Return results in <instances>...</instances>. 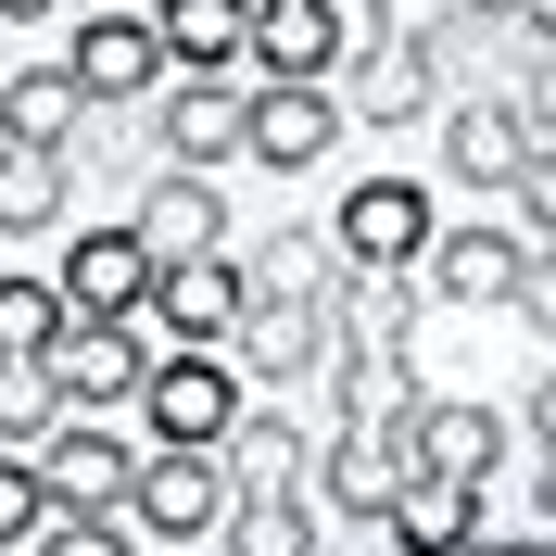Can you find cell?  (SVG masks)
<instances>
[{
    "instance_id": "cell-22",
    "label": "cell",
    "mask_w": 556,
    "mask_h": 556,
    "mask_svg": "<svg viewBox=\"0 0 556 556\" xmlns=\"http://www.w3.org/2000/svg\"><path fill=\"white\" fill-rule=\"evenodd\" d=\"M329 342H417V266H342L329 278Z\"/></svg>"
},
{
    "instance_id": "cell-11",
    "label": "cell",
    "mask_w": 556,
    "mask_h": 556,
    "mask_svg": "<svg viewBox=\"0 0 556 556\" xmlns=\"http://www.w3.org/2000/svg\"><path fill=\"white\" fill-rule=\"evenodd\" d=\"M228 354H241V380L253 392H291L329 367V291H241V329H228Z\"/></svg>"
},
{
    "instance_id": "cell-25",
    "label": "cell",
    "mask_w": 556,
    "mask_h": 556,
    "mask_svg": "<svg viewBox=\"0 0 556 556\" xmlns=\"http://www.w3.org/2000/svg\"><path fill=\"white\" fill-rule=\"evenodd\" d=\"M76 114H89L76 64H26V76H0V139H76Z\"/></svg>"
},
{
    "instance_id": "cell-17",
    "label": "cell",
    "mask_w": 556,
    "mask_h": 556,
    "mask_svg": "<svg viewBox=\"0 0 556 556\" xmlns=\"http://www.w3.org/2000/svg\"><path fill=\"white\" fill-rule=\"evenodd\" d=\"M354 13L342 0H253V76H342Z\"/></svg>"
},
{
    "instance_id": "cell-26",
    "label": "cell",
    "mask_w": 556,
    "mask_h": 556,
    "mask_svg": "<svg viewBox=\"0 0 556 556\" xmlns=\"http://www.w3.org/2000/svg\"><path fill=\"white\" fill-rule=\"evenodd\" d=\"M139 152H165V139H152V114H139V102H89V114H76V139H64L76 190H89V177H139Z\"/></svg>"
},
{
    "instance_id": "cell-4",
    "label": "cell",
    "mask_w": 556,
    "mask_h": 556,
    "mask_svg": "<svg viewBox=\"0 0 556 556\" xmlns=\"http://www.w3.org/2000/svg\"><path fill=\"white\" fill-rule=\"evenodd\" d=\"M127 519H139V544H215V531H228V468H215V443H139Z\"/></svg>"
},
{
    "instance_id": "cell-30",
    "label": "cell",
    "mask_w": 556,
    "mask_h": 556,
    "mask_svg": "<svg viewBox=\"0 0 556 556\" xmlns=\"http://www.w3.org/2000/svg\"><path fill=\"white\" fill-rule=\"evenodd\" d=\"M38 519H51V481H38V455H0V556H26Z\"/></svg>"
},
{
    "instance_id": "cell-10",
    "label": "cell",
    "mask_w": 556,
    "mask_h": 556,
    "mask_svg": "<svg viewBox=\"0 0 556 556\" xmlns=\"http://www.w3.org/2000/svg\"><path fill=\"white\" fill-rule=\"evenodd\" d=\"M127 228L152 241V266H190V253H228V165H165L127 190Z\"/></svg>"
},
{
    "instance_id": "cell-16",
    "label": "cell",
    "mask_w": 556,
    "mask_h": 556,
    "mask_svg": "<svg viewBox=\"0 0 556 556\" xmlns=\"http://www.w3.org/2000/svg\"><path fill=\"white\" fill-rule=\"evenodd\" d=\"M38 481H51V506H127L139 443L114 430V417H64V430L38 443Z\"/></svg>"
},
{
    "instance_id": "cell-32",
    "label": "cell",
    "mask_w": 556,
    "mask_h": 556,
    "mask_svg": "<svg viewBox=\"0 0 556 556\" xmlns=\"http://www.w3.org/2000/svg\"><path fill=\"white\" fill-rule=\"evenodd\" d=\"M506 190H519V241H556V139H531Z\"/></svg>"
},
{
    "instance_id": "cell-13",
    "label": "cell",
    "mask_w": 556,
    "mask_h": 556,
    "mask_svg": "<svg viewBox=\"0 0 556 556\" xmlns=\"http://www.w3.org/2000/svg\"><path fill=\"white\" fill-rule=\"evenodd\" d=\"M51 278H64L76 316H152V241L139 228H64Z\"/></svg>"
},
{
    "instance_id": "cell-8",
    "label": "cell",
    "mask_w": 556,
    "mask_h": 556,
    "mask_svg": "<svg viewBox=\"0 0 556 556\" xmlns=\"http://www.w3.org/2000/svg\"><path fill=\"white\" fill-rule=\"evenodd\" d=\"M304 481H316V506H329V531L380 544V506H392V481H405V443L367 430V417H329V443H316Z\"/></svg>"
},
{
    "instance_id": "cell-3",
    "label": "cell",
    "mask_w": 556,
    "mask_h": 556,
    "mask_svg": "<svg viewBox=\"0 0 556 556\" xmlns=\"http://www.w3.org/2000/svg\"><path fill=\"white\" fill-rule=\"evenodd\" d=\"M64 417H127L139 380H152V316H64V342L38 354Z\"/></svg>"
},
{
    "instance_id": "cell-2",
    "label": "cell",
    "mask_w": 556,
    "mask_h": 556,
    "mask_svg": "<svg viewBox=\"0 0 556 556\" xmlns=\"http://www.w3.org/2000/svg\"><path fill=\"white\" fill-rule=\"evenodd\" d=\"M241 354L228 342H177V354H152V380H139V443H215L228 417H241Z\"/></svg>"
},
{
    "instance_id": "cell-1",
    "label": "cell",
    "mask_w": 556,
    "mask_h": 556,
    "mask_svg": "<svg viewBox=\"0 0 556 556\" xmlns=\"http://www.w3.org/2000/svg\"><path fill=\"white\" fill-rule=\"evenodd\" d=\"M342 89L329 76H253L241 89V165L253 177H316L329 152H342Z\"/></svg>"
},
{
    "instance_id": "cell-21",
    "label": "cell",
    "mask_w": 556,
    "mask_h": 556,
    "mask_svg": "<svg viewBox=\"0 0 556 556\" xmlns=\"http://www.w3.org/2000/svg\"><path fill=\"white\" fill-rule=\"evenodd\" d=\"M316 380H342V392H329V417H367V430H392V417L430 392L405 342H329V367H316Z\"/></svg>"
},
{
    "instance_id": "cell-9",
    "label": "cell",
    "mask_w": 556,
    "mask_h": 556,
    "mask_svg": "<svg viewBox=\"0 0 556 556\" xmlns=\"http://www.w3.org/2000/svg\"><path fill=\"white\" fill-rule=\"evenodd\" d=\"M329 241H342V266H417L430 253V177H342Z\"/></svg>"
},
{
    "instance_id": "cell-27",
    "label": "cell",
    "mask_w": 556,
    "mask_h": 556,
    "mask_svg": "<svg viewBox=\"0 0 556 556\" xmlns=\"http://www.w3.org/2000/svg\"><path fill=\"white\" fill-rule=\"evenodd\" d=\"M64 430V392H51V367L38 354H0V455H38Z\"/></svg>"
},
{
    "instance_id": "cell-24",
    "label": "cell",
    "mask_w": 556,
    "mask_h": 556,
    "mask_svg": "<svg viewBox=\"0 0 556 556\" xmlns=\"http://www.w3.org/2000/svg\"><path fill=\"white\" fill-rule=\"evenodd\" d=\"M177 64H253V0H152Z\"/></svg>"
},
{
    "instance_id": "cell-37",
    "label": "cell",
    "mask_w": 556,
    "mask_h": 556,
    "mask_svg": "<svg viewBox=\"0 0 556 556\" xmlns=\"http://www.w3.org/2000/svg\"><path fill=\"white\" fill-rule=\"evenodd\" d=\"M519 38H556V0H519Z\"/></svg>"
},
{
    "instance_id": "cell-28",
    "label": "cell",
    "mask_w": 556,
    "mask_h": 556,
    "mask_svg": "<svg viewBox=\"0 0 556 556\" xmlns=\"http://www.w3.org/2000/svg\"><path fill=\"white\" fill-rule=\"evenodd\" d=\"M64 278H0V354H51L64 342Z\"/></svg>"
},
{
    "instance_id": "cell-15",
    "label": "cell",
    "mask_w": 556,
    "mask_h": 556,
    "mask_svg": "<svg viewBox=\"0 0 556 556\" xmlns=\"http://www.w3.org/2000/svg\"><path fill=\"white\" fill-rule=\"evenodd\" d=\"M519 152H531V127H519L506 89H443V177L455 190H506Z\"/></svg>"
},
{
    "instance_id": "cell-6",
    "label": "cell",
    "mask_w": 556,
    "mask_h": 556,
    "mask_svg": "<svg viewBox=\"0 0 556 556\" xmlns=\"http://www.w3.org/2000/svg\"><path fill=\"white\" fill-rule=\"evenodd\" d=\"M519 266H531V241H519V228H493V215L430 228V253H417V304H443V316H506Z\"/></svg>"
},
{
    "instance_id": "cell-20",
    "label": "cell",
    "mask_w": 556,
    "mask_h": 556,
    "mask_svg": "<svg viewBox=\"0 0 556 556\" xmlns=\"http://www.w3.org/2000/svg\"><path fill=\"white\" fill-rule=\"evenodd\" d=\"M64 215H76L64 139H0V241H51Z\"/></svg>"
},
{
    "instance_id": "cell-7",
    "label": "cell",
    "mask_w": 556,
    "mask_h": 556,
    "mask_svg": "<svg viewBox=\"0 0 556 556\" xmlns=\"http://www.w3.org/2000/svg\"><path fill=\"white\" fill-rule=\"evenodd\" d=\"M392 443L405 468H455V481H506V455H519V417H493L481 392H417L392 417Z\"/></svg>"
},
{
    "instance_id": "cell-14",
    "label": "cell",
    "mask_w": 556,
    "mask_h": 556,
    "mask_svg": "<svg viewBox=\"0 0 556 556\" xmlns=\"http://www.w3.org/2000/svg\"><path fill=\"white\" fill-rule=\"evenodd\" d=\"M342 114H354V127H430V114H443V76H430V51L354 38V51H342Z\"/></svg>"
},
{
    "instance_id": "cell-18",
    "label": "cell",
    "mask_w": 556,
    "mask_h": 556,
    "mask_svg": "<svg viewBox=\"0 0 556 556\" xmlns=\"http://www.w3.org/2000/svg\"><path fill=\"white\" fill-rule=\"evenodd\" d=\"M152 329H165V342H228V329H241V253L152 266Z\"/></svg>"
},
{
    "instance_id": "cell-19",
    "label": "cell",
    "mask_w": 556,
    "mask_h": 556,
    "mask_svg": "<svg viewBox=\"0 0 556 556\" xmlns=\"http://www.w3.org/2000/svg\"><path fill=\"white\" fill-rule=\"evenodd\" d=\"M493 519V481H455V468H405L380 506V544H468Z\"/></svg>"
},
{
    "instance_id": "cell-29",
    "label": "cell",
    "mask_w": 556,
    "mask_h": 556,
    "mask_svg": "<svg viewBox=\"0 0 556 556\" xmlns=\"http://www.w3.org/2000/svg\"><path fill=\"white\" fill-rule=\"evenodd\" d=\"M468 13V0H367V26L354 38H392V51H443V26Z\"/></svg>"
},
{
    "instance_id": "cell-31",
    "label": "cell",
    "mask_w": 556,
    "mask_h": 556,
    "mask_svg": "<svg viewBox=\"0 0 556 556\" xmlns=\"http://www.w3.org/2000/svg\"><path fill=\"white\" fill-rule=\"evenodd\" d=\"M506 102H519L531 139H556V38H519V76H506Z\"/></svg>"
},
{
    "instance_id": "cell-36",
    "label": "cell",
    "mask_w": 556,
    "mask_h": 556,
    "mask_svg": "<svg viewBox=\"0 0 556 556\" xmlns=\"http://www.w3.org/2000/svg\"><path fill=\"white\" fill-rule=\"evenodd\" d=\"M51 13H64V0H0V26H51Z\"/></svg>"
},
{
    "instance_id": "cell-35",
    "label": "cell",
    "mask_w": 556,
    "mask_h": 556,
    "mask_svg": "<svg viewBox=\"0 0 556 556\" xmlns=\"http://www.w3.org/2000/svg\"><path fill=\"white\" fill-rule=\"evenodd\" d=\"M531 481H544V531H556V443H531Z\"/></svg>"
},
{
    "instance_id": "cell-34",
    "label": "cell",
    "mask_w": 556,
    "mask_h": 556,
    "mask_svg": "<svg viewBox=\"0 0 556 556\" xmlns=\"http://www.w3.org/2000/svg\"><path fill=\"white\" fill-rule=\"evenodd\" d=\"M531 443H556V367L531 380Z\"/></svg>"
},
{
    "instance_id": "cell-12",
    "label": "cell",
    "mask_w": 556,
    "mask_h": 556,
    "mask_svg": "<svg viewBox=\"0 0 556 556\" xmlns=\"http://www.w3.org/2000/svg\"><path fill=\"white\" fill-rule=\"evenodd\" d=\"M215 468H228V506H291V493H304V468H316V430H304V417L241 405L228 430H215Z\"/></svg>"
},
{
    "instance_id": "cell-33",
    "label": "cell",
    "mask_w": 556,
    "mask_h": 556,
    "mask_svg": "<svg viewBox=\"0 0 556 556\" xmlns=\"http://www.w3.org/2000/svg\"><path fill=\"white\" fill-rule=\"evenodd\" d=\"M506 316H531L556 342V241H531V266H519V291H506Z\"/></svg>"
},
{
    "instance_id": "cell-5",
    "label": "cell",
    "mask_w": 556,
    "mask_h": 556,
    "mask_svg": "<svg viewBox=\"0 0 556 556\" xmlns=\"http://www.w3.org/2000/svg\"><path fill=\"white\" fill-rule=\"evenodd\" d=\"M64 64H76L89 102H152L177 76V51H165V26H152V0H89L76 38H64Z\"/></svg>"
},
{
    "instance_id": "cell-38",
    "label": "cell",
    "mask_w": 556,
    "mask_h": 556,
    "mask_svg": "<svg viewBox=\"0 0 556 556\" xmlns=\"http://www.w3.org/2000/svg\"><path fill=\"white\" fill-rule=\"evenodd\" d=\"M468 13H519V0H468Z\"/></svg>"
},
{
    "instance_id": "cell-23",
    "label": "cell",
    "mask_w": 556,
    "mask_h": 556,
    "mask_svg": "<svg viewBox=\"0 0 556 556\" xmlns=\"http://www.w3.org/2000/svg\"><path fill=\"white\" fill-rule=\"evenodd\" d=\"M329 278H342V241H329V228H266V241H241V291H329Z\"/></svg>"
}]
</instances>
